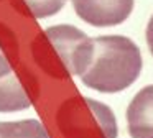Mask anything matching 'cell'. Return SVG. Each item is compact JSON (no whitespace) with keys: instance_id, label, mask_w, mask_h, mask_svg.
Returning a JSON list of instances; mask_svg holds the SVG:
<instances>
[{"instance_id":"6","label":"cell","mask_w":153,"mask_h":138,"mask_svg":"<svg viewBox=\"0 0 153 138\" xmlns=\"http://www.w3.org/2000/svg\"><path fill=\"white\" fill-rule=\"evenodd\" d=\"M0 138H51L43 123L35 118L0 122Z\"/></svg>"},{"instance_id":"4","label":"cell","mask_w":153,"mask_h":138,"mask_svg":"<svg viewBox=\"0 0 153 138\" xmlns=\"http://www.w3.org/2000/svg\"><path fill=\"white\" fill-rule=\"evenodd\" d=\"M127 127L132 138H153V84L140 89L127 108Z\"/></svg>"},{"instance_id":"7","label":"cell","mask_w":153,"mask_h":138,"mask_svg":"<svg viewBox=\"0 0 153 138\" xmlns=\"http://www.w3.org/2000/svg\"><path fill=\"white\" fill-rule=\"evenodd\" d=\"M35 18H48L63 10L68 0H23Z\"/></svg>"},{"instance_id":"9","label":"cell","mask_w":153,"mask_h":138,"mask_svg":"<svg viewBox=\"0 0 153 138\" xmlns=\"http://www.w3.org/2000/svg\"><path fill=\"white\" fill-rule=\"evenodd\" d=\"M146 43H148L150 53H152V56H153V16L150 18L148 26H146Z\"/></svg>"},{"instance_id":"8","label":"cell","mask_w":153,"mask_h":138,"mask_svg":"<svg viewBox=\"0 0 153 138\" xmlns=\"http://www.w3.org/2000/svg\"><path fill=\"white\" fill-rule=\"evenodd\" d=\"M10 72H12V68L8 64V59L5 58V54L0 49V77H4V76L10 74Z\"/></svg>"},{"instance_id":"3","label":"cell","mask_w":153,"mask_h":138,"mask_svg":"<svg viewBox=\"0 0 153 138\" xmlns=\"http://www.w3.org/2000/svg\"><path fill=\"white\" fill-rule=\"evenodd\" d=\"M74 12L92 26H115L130 16L135 0H71Z\"/></svg>"},{"instance_id":"2","label":"cell","mask_w":153,"mask_h":138,"mask_svg":"<svg viewBox=\"0 0 153 138\" xmlns=\"http://www.w3.org/2000/svg\"><path fill=\"white\" fill-rule=\"evenodd\" d=\"M45 35L54 46L68 72L81 77L92 59L94 39L73 25L50 26Z\"/></svg>"},{"instance_id":"1","label":"cell","mask_w":153,"mask_h":138,"mask_svg":"<svg viewBox=\"0 0 153 138\" xmlns=\"http://www.w3.org/2000/svg\"><path fill=\"white\" fill-rule=\"evenodd\" d=\"M142 72V53L130 38L107 35L94 38V53L81 81L102 94L130 87Z\"/></svg>"},{"instance_id":"5","label":"cell","mask_w":153,"mask_h":138,"mask_svg":"<svg viewBox=\"0 0 153 138\" xmlns=\"http://www.w3.org/2000/svg\"><path fill=\"white\" fill-rule=\"evenodd\" d=\"M30 105V97L13 71L0 77V112H20Z\"/></svg>"}]
</instances>
